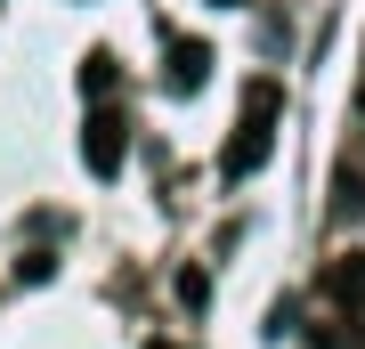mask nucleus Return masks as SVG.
Segmentation results:
<instances>
[{"label": "nucleus", "instance_id": "obj_8", "mask_svg": "<svg viewBox=\"0 0 365 349\" xmlns=\"http://www.w3.org/2000/svg\"><path fill=\"white\" fill-rule=\"evenodd\" d=\"M357 130H365V81H357Z\"/></svg>", "mask_w": 365, "mask_h": 349}, {"label": "nucleus", "instance_id": "obj_6", "mask_svg": "<svg viewBox=\"0 0 365 349\" xmlns=\"http://www.w3.org/2000/svg\"><path fill=\"white\" fill-rule=\"evenodd\" d=\"M333 195H341V220H365V171H349V163H341V179H333Z\"/></svg>", "mask_w": 365, "mask_h": 349}, {"label": "nucleus", "instance_id": "obj_4", "mask_svg": "<svg viewBox=\"0 0 365 349\" xmlns=\"http://www.w3.org/2000/svg\"><path fill=\"white\" fill-rule=\"evenodd\" d=\"M203 81H211V41H195V33H179V41H170V90H203Z\"/></svg>", "mask_w": 365, "mask_h": 349}, {"label": "nucleus", "instance_id": "obj_5", "mask_svg": "<svg viewBox=\"0 0 365 349\" xmlns=\"http://www.w3.org/2000/svg\"><path fill=\"white\" fill-rule=\"evenodd\" d=\"M114 90V49H90L81 57V98H106Z\"/></svg>", "mask_w": 365, "mask_h": 349}, {"label": "nucleus", "instance_id": "obj_3", "mask_svg": "<svg viewBox=\"0 0 365 349\" xmlns=\"http://www.w3.org/2000/svg\"><path fill=\"white\" fill-rule=\"evenodd\" d=\"M325 300H333L341 317L365 325V252H349V260H333V268H325Z\"/></svg>", "mask_w": 365, "mask_h": 349}, {"label": "nucleus", "instance_id": "obj_9", "mask_svg": "<svg viewBox=\"0 0 365 349\" xmlns=\"http://www.w3.org/2000/svg\"><path fill=\"white\" fill-rule=\"evenodd\" d=\"M211 9H244V0H211Z\"/></svg>", "mask_w": 365, "mask_h": 349}, {"label": "nucleus", "instance_id": "obj_2", "mask_svg": "<svg viewBox=\"0 0 365 349\" xmlns=\"http://www.w3.org/2000/svg\"><path fill=\"white\" fill-rule=\"evenodd\" d=\"M122 155H130V122H122L114 106H98V114L81 122V163H90L98 179H114V171H122Z\"/></svg>", "mask_w": 365, "mask_h": 349}, {"label": "nucleus", "instance_id": "obj_10", "mask_svg": "<svg viewBox=\"0 0 365 349\" xmlns=\"http://www.w3.org/2000/svg\"><path fill=\"white\" fill-rule=\"evenodd\" d=\"M146 349H179V341H146Z\"/></svg>", "mask_w": 365, "mask_h": 349}, {"label": "nucleus", "instance_id": "obj_1", "mask_svg": "<svg viewBox=\"0 0 365 349\" xmlns=\"http://www.w3.org/2000/svg\"><path fill=\"white\" fill-rule=\"evenodd\" d=\"M276 106H284V90L260 74L244 90V114H235V138H227V155H220V179H252V171L268 163V146H276Z\"/></svg>", "mask_w": 365, "mask_h": 349}, {"label": "nucleus", "instance_id": "obj_7", "mask_svg": "<svg viewBox=\"0 0 365 349\" xmlns=\"http://www.w3.org/2000/svg\"><path fill=\"white\" fill-rule=\"evenodd\" d=\"M203 293H211V276H203V268H187V276H179V300H187V309H203Z\"/></svg>", "mask_w": 365, "mask_h": 349}]
</instances>
